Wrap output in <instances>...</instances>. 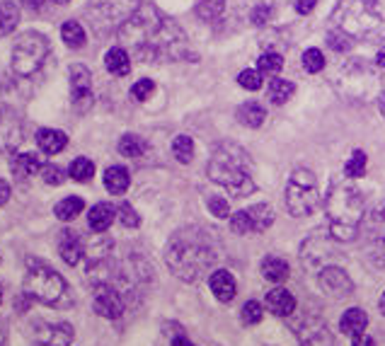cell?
<instances>
[{
	"mask_svg": "<svg viewBox=\"0 0 385 346\" xmlns=\"http://www.w3.org/2000/svg\"><path fill=\"white\" fill-rule=\"evenodd\" d=\"M352 44H354V39L342 30H335V27H332V32L327 34V47L335 49V51H342L344 54V51L352 49Z\"/></svg>",
	"mask_w": 385,
	"mask_h": 346,
	"instance_id": "42",
	"label": "cell"
},
{
	"mask_svg": "<svg viewBox=\"0 0 385 346\" xmlns=\"http://www.w3.org/2000/svg\"><path fill=\"white\" fill-rule=\"evenodd\" d=\"M303 68L308 73H320L325 68V56H322L320 49H308L303 54Z\"/></svg>",
	"mask_w": 385,
	"mask_h": 346,
	"instance_id": "43",
	"label": "cell"
},
{
	"mask_svg": "<svg viewBox=\"0 0 385 346\" xmlns=\"http://www.w3.org/2000/svg\"><path fill=\"white\" fill-rule=\"evenodd\" d=\"M262 317H264V310H262V305H259L257 300H247V303L242 305V310H240L242 325L254 327V325H259V322H262Z\"/></svg>",
	"mask_w": 385,
	"mask_h": 346,
	"instance_id": "39",
	"label": "cell"
},
{
	"mask_svg": "<svg viewBox=\"0 0 385 346\" xmlns=\"http://www.w3.org/2000/svg\"><path fill=\"white\" fill-rule=\"evenodd\" d=\"M22 291L27 298L39 300L44 305H59L66 298L68 286L64 276L39 259H27V274L22 281Z\"/></svg>",
	"mask_w": 385,
	"mask_h": 346,
	"instance_id": "6",
	"label": "cell"
},
{
	"mask_svg": "<svg viewBox=\"0 0 385 346\" xmlns=\"http://www.w3.org/2000/svg\"><path fill=\"white\" fill-rule=\"evenodd\" d=\"M250 20H252V25H257V27L267 25V22L271 20V5H267V3L254 5V10H252Z\"/></svg>",
	"mask_w": 385,
	"mask_h": 346,
	"instance_id": "49",
	"label": "cell"
},
{
	"mask_svg": "<svg viewBox=\"0 0 385 346\" xmlns=\"http://www.w3.org/2000/svg\"><path fill=\"white\" fill-rule=\"evenodd\" d=\"M378 305H381V313L385 315V291H383V296H381V303H378Z\"/></svg>",
	"mask_w": 385,
	"mask_h": 346,
	"instance_id": "58",
	"label": "cell"
},
{
	"mask_svg": "<svg viewBox=\"0 0 385 346\" xmlns=\"http://www.w3.org/2000/svg\"><path fill=\"white\" fill-rule=\"evenodd\" d=\"M59 254L66 264L76 266L78 262L83 259L85 254V245L81 240V235L73 230H61V237H59Z\"/></svg>",
	"mask_w": 385,
	"mask_h": 346,
	"instance_id": "18",
	"label": "cell"
},
{
	"mask_svg": "<svg viewBox=\"0 0 385 346\" xmlns=\"http://www.w3.org/2000/svg\"><path fill=\"white\" fill-rule=\"evenodd\" d=\"M344 174H347L349 179L364 177V174H366V153L364 150H354L352 153L347 167H344Z\"/></svg>",
	"mask_w": 385,
	"mask_h": 346,
	"instance_id": "40",
	"label": "cell"
},
{
	"mask_svg": "<svg viewBox=\"0 0 385 346\" xmlns=\"http://www.w3.org/2000/svg\"><path fill=\"white\" fill-rule=\"evenodd\" d=\"M61 37L71 49H83L85 47V30L81 27V22L68 20L64 27H61Z\"/></svg>",
	"mask_w": 385,
	"mask_h": 346,
	"instance_id": "34",
	"label": "cell"
},
{
	"mask_svg": "<svg viewBox=\"0 0 385 346\" xmlns=\"http://www.w3.org/2000/svg\"><path fill=\"white\" fill-rule=\"evenodd\" d=\"M119 39L141 61H194L177 22L148 3H141V8L119 27Z\"/></svg>",
	"mask_w": 385,
	"mask_h": 346,
	"instance_id": "1",
	"label": "cell"
},
{
	"mask_svg": "<svg viewBox=\"0 0 385 346\" xmlns=\"http://www.w3.org/2000/svg\"><path fill=\"white\" fill-rule=\"evenodd\" d=\"M223 10H225V0H203V3H199V8H196V15H199L201 20L211 22L216 20Z\"/></svg>",
	"mask_w": 385,
	"mask_h": 346,
	"instance_id": "41",
	"label": "cell"
},
{
	"mask_svg": "<svg viewBox=\"0 0 385 346\" xmlns=\"http://www.w3.org/2000/svg\"><path fill=\"white\" fill-rule=\"evenodd\" d=\"M293 93H296L293 83L284 80V78H274V80L269 83V100L274 102V105H284L286 100H291Z\"/></svg>",
	"mask_w": 385,
	"mask_h": 346,
	"instance_id": "35",
	"label": "cell"
},
{
	"mask_svg": "<svg viewBox=\"0 0 385 346\" xmlns=\"http://www.w3.org/2000/svg\"><path fill=\"white\" fill-rule=\"evenodd\" d=\"M20 22V3L15 0H0V37H8Z\"/></svg>",
	"mask_w": 385,
	"mask_h": 346,
	"instance_id": "28",
	"label": "cell"
},
{
	"mask_svg": "<svg viewBox=\"0 0 385 346\" xmlns=\"http://www.w3.org/2000/svg\"><path fill=\"white\" fill-rule=\"evenodd\" d=\"M129 184H131V177H129V169L122 167V165H112L107 167L105 172V186L109 194L114 196H122L124 191L129 189Z\"/></svg>",
	"mask_w": 385,
	"mask_h": 346,
	"instance_id": "24",
	"label": "cell"
},
{
	"mask_svg": "<svg viewBox=\"0 0 385 346\" xmlns=\"http://www.w3.org/2000/svg\"><path fill=\"white\" fill-rule=\"evenodd\" d=\"M68 78H71L73 107L85 112L90 105H93V76H90V71L83 64H76V66H71Z\"/></svg>",
	"mask_w": 385,
	"mask_h": 346,
	"instance_id": "16",
	"label": "cell"
},
{
	"mask_svg": "<svg viewBox=\"0 0 385 346\" xmlns=\"http://www.w3.org/2000/svg\"><path fill=\"white\" fill-rule=\"evenodd\" d=\"M267 119V112L259 102H245V105L237 107V121L247 129H259Z\"/></svg>",
	"mask_w": 385,
	"mask_h": 346,
	"instance_id": "27",
	"label": "cell"
},
{
	"mask_svg": "<svg viewBox=\"0 0 385 346\" xmlns=\"http://www.w3.org/2000/svg\"><path fill=\"white\" fill-rule=\"evenodd\" d=\"M291 330L301 346H335V337H332L330 327L325 320L313 313H298L291 320Z\"/></svg>",
	"mask_w": 385,
	"mask_h": 346,
	"instance_id": "11",
	"label": "cell"
},
{
	"mask_svg": "<svg viewBox=\"0 0 385 346\" xmlns=\"http://www.w3.org/2000/svg\"><path fill=\"white\" fill-rule=\"evenodd\" d=\"M146 148H148L146 141L136 133H126L119 138V153H122L124 157H141L146 153Z\"/></svg>",
	"mask_w": 385,
	"mask_h": 346,
	"instance_id": "33",
	"label": "cell"
},
{
	"mask_svg": "<svg viewBox=\"0 0 385 346\" xmlns=\"http://www.w3.org/2000/svg\"><path fill=\"white\" fill-rule=\"evenodd\" d=\"M230 230H233L235 235H250L252 223H250L247 211H237L235 215H230Z\"/></svg>",
	"mask_w": 385,
	"mask_h": 346,
	"instance_id": "46",
	"label": "cell"
},
{
	"mask_svg": "<svg viewBox=\"0 0 385 346\" xmlns=\"http://www.w3.org/2000/svg\"><path fill=\"white\" fill-rule=\"evenodd\" d=\"M5 344V327H3V322H0V346Z\"/></svg>",
	"mask_w": 385,
	"mask_h": 346,
	"instance_id": "57",
	"label": "cell"
},
{
	"mask_svg": "<svg viewBox=\"0 0 385 346\" xmlns=\"http://www.w3.org/2000/svg\"><path fill=\"white\" fill-rule=\"evenodd\" d=\"M262 276L271 283H281L288 279V262L276 254H269L262 262Z\"/></svg>",
	"mask_w": 385,
	"mask_h": 346,
	"instance_id": "30",
	"label": "cell"
},
{
	"mask_svg": "<svg viewBox=\"0 0 385 346\" xmlns=\"http://www.w3.org/2000/svg\"><path fill=\"white\" fill-rule=\"evenodd\" d=\"M208 286H211L213 296H216L220 303H230V300L235 298V291H237L235 279L225 269L211 271V276H208Z\"/></svg>",
	"mask_w": 385,
	"mask_h": 346,
	"instance_id": "19",
	"label": "cell"
},
{
	"mask_svg": "<svg viewBox=\"0 0 385 346\" xmlns=\"http://www.w3.org/2000/svg\"><path fill=\"white\" fill-rule=\"evenodd\" d=\"M208 177L233 196H250L257 186L252 179V160L237 143H218L208 160Z\"/></svg>",
	"mask_w": 385,
	"mask_h": 346,
	"instance_id": "5",
	"label": "cell"
},
{
	"mask_svg": "<svg viewBox=\"0 0 385 346\" xmlns=\"http://www.w3.org/2000/svg\"><path fill=\"white\" fill-rule=\"evenodd\" d=\"M42 160H39L37 153H20V155H13L10 160V169L17 179H30L37 172H42Z\"/></svg>",
	"mask_w": 385,
	"mask_h": 346,
	"instance_id": "20",
	"label": "cell"
},
{
	"mask_svg": "<svg viewBox=\"0 0 385 346\" xmlns=\"http://www.w3.org/2000/svg\"><path fill=\"white\" fill-rule=\"evenodd\" d=\"M330 22L359 42H381L385 39V0H342Z\"/></svg>",
	"mask_w": 385,
	"mask_h": 346,
	"instance_id": "4",
	"label": "cell"
},
{
	"mask_svg": "<svg viewBox=\"0 0 385 346\" xmlns=\"http://www.w3.org/2000/svg\"><path fill=\"white\" fill-rule=\"evenodd\" d=\"M83 208H85V201L81 196H66L64 201L56 203L54 213H56V218H59V220H73L76 215L83 213Z\"/></svg>",
	"mask_w": 385,
	"mask_h": 346,
	"instance_id": "31",
	"label": "cell"
},
{
	"mask_svg": "<svg viewBox=\"0 0 385 346\" xmlns=\"http://www.w3.org/2000/svg\"><path fill=\"white\" fill-rule=\"evenodd\" d=\"M49 39L39 32H25L17 37V42L13 44L10 51V68L17 76L27 78L34 76L49 59Z\"/></svg>",
	"mask_w": 385,
	"mask_h": 346,
	"instance_id": "7",
	"label": "cell"
},
{
	"mask_svg": "<svg viewBox=\"0 0 385 346\" xmlns=\"http://www.w3.org/2000/svg\"><path fill=\"white\" fill-rule=\"evenodd\" d=\"M318 281H320V288L330 298L342 300V298H347V296H352V293H354V281L349 279L347 271L339 269V266H335V264L325 266V269L318 274Z\"/></svg>",
	"mask_w": 385,
	"mask_h": 346,
	"instance_id": "15",
	"label": "cell"
},
{
	"mask_svg": "<svg viewBox=\"0 0 385 346\" xmlns=\"http://www.w3.org/2000/svg\"><path fill=\"white\" fill-rule=\"evenodd\" d=\"M68 143V136L59 129H39L37 131V145L42 148L47 155H56L66 148Z\"/></svg>",
	"mask_w": 385,
	"mask_h": 346,
	"instance_id": "23",
	"label": "cell"
},
{
	"mask_svg": "<svg viewBox=\"0 0 385 346\" xmlns=\"http://www.w3.org/2000/svg\"><path fill=\"white\" fill-rule=\"evenodd\" d=\"M117 215H119V220H122V225H126V228H138V225H141L138 213H136L131 203H126V201L119 203Z\"/></svg>",
	"mask_w": 385,
	"mask_h": 346,
	"instance_id": "45",
	"label": "cell"
},
{
	"mask_svg": "<svg viewBox=\"0 0 385 346\" xmlns=\"http://www.w3.org/2000/svg\"><path fill=\"white\" fill-rule=\"evenodd\" d=\"M8 198H10V184L5 179H0V206L8 203Z\"/></svg>",
	"mask_w": 385,
	"mask_h": 346,
	"instance_id": "53",
	"label": "cell"
},
{
	"mask_svg": "<svg viewBox=\"0 0 385 346\" xmlns=\"http://www.w3.org/2000/svg\"><path fill=\"white\" fill-rule=\"evenodd\" d=\"M352 346H376V342H373V339L369 337V334H354L352 337Z\"/></svg>",
	"mask_w": 385,
	"mask_h": 346,
	"instance_id": "52",
	"label": "cell"
},
{
	"mask_svg": "<svg viewBox=\"0 0 385 346\" xmlns=\"http://www.w3.org/2000/svg\"><path fill=\"white\" fill-rule=\"evenodd\" d=\"M93 308L100 317H107V320H117V317L124 315V296L119 293V288L112 286L109 281L97 283L95 286V296H93Z\"/></svg>",
	"mask_w": 385,
	"mask_h": 346,
	"instance_id": "13",
	"label": "cell"
},
{
	"mask_svg": "<svg viewBox=\"0 0 385 346\" xmlns=\"http://www.w3.org/2000/svg\"><path fill=\"white\" fill-rule=\"evenodd\" d=\"M114 218H117V208L112 206V203L102 201V203H95V206L90 208L88 225L93 232H105V230H109V225L114 223Z\"/></svg>",
	"mask_w": 385,
	"mask_h": 346,
	"instance_id": "21",
	"label": "cell"
},
{
	"mask_svg": "<svg viewBox=\"0 0 385 346\" xmlns=\"http://www.w3.org/2000/svg\"><path fill=\"white\" fill-rule=\"evenodd\" d=\"M22 141V119L10 105L0 102V153H10Z\"/></svg>",
	"mask_w": 385,
	"mask_h": 346,
	"instance_id": "14",
	"label": "cell"
},
{
	"mask_svg": "<svg viewBox=\"0 0 385 346\" xmlns=\"http://www.w3.org/2000/svg\"><path fill=\"white\" fill-rule=\"evenodd\" d=\"M332 240L335 237L332 235H313L308 237V240L303 242L301 247V262L308 271H320L325 269V266L332 264V259H335V249H332Z\"/></svg>",
	"mask_w": 385,
	"mask_h": 346,
	"instance_id": "12",
	"label": "cell"
},
{
	"mask_svg": "<svg viewBox=\"0 0 385 346\" xmlns=\"http://www.w3.org/2000/svg\"><path fill=\"white\" fill-rule=\"evenodd\" d=\"M105 66L112 76H126L131 71V56L124 47H114L105 54Z\"/></svg>",
	"mask_w": 385,
	"mask_h": 346,
	"instance_id": "26",
	"label": "cell"
},
{
	"mask_svg": "<svg viewBox=\"0 0 385 346\" xmlns=\"http://www.w3.org/2000/svg\"><path fill=\"white\" fill-rule=\"evenodd\" d=\"M318 5V0H296V13L298 15H310Z\"/></svg>",
	"mask_w": 385,
	"mask_h": 346,
	"instance_id": "51",
	"label": "cell"
},
{
	"mask_svg": "<svg viewBox=\"0 0 385 346\" xmlns=\"http://www.w3.org/2000/svg\"><path fill=\"white\" fill-rule=\"evenodd\" d=\"M366 327H369V315H366L361 308H349L347 313L342 315V320H339V330L344 334H349V337L366 332Z\"/></svg>",
	"mask_w": 385,
	"mask_h": 346,
	"instance_id": "25",
	"label": "cell"
},
{
	"mask_svg": "<svg viewBox=\"0 0 385 346\" xmlns=\"http://www.w3.org/2000/svg\"><path fill=\"white\" fill-rule=\"evenodd\" d=\"M172 153L179 162L186 165V162H191V157H194V141H191L189 136H177V138L172 141Z\"/></svg>",
	"mask_w": 385,
	"mask_h": 346,
	"instance_id": "37",
	"label": "cell"
},
{
	"mask_svg": "<svg viewBox=\"0 0 385 346\" xmlns=\"http://www.w3.org/2000/svg\"><path fill=\"white\" fill-rule=\"evenodd\" d=\"M208 211H211L216 218H228L230 215V206L223 196H211L208 198Z\"/></svg>",
	"mask_w": 385,
	"mask_h": 346,
	"instance_id": "48",
	"label": "cell"
},
{
	"mask_svg": "<svg viewBox=\"0 0 385 346\" xmlns=\"http://www.w3.org/2000/svg\"><path fill=\"white\" fill-rule=\"evenodd\" d=\"M15 3H22V5H27V8H32V10H39L44 5V0H15Z\"/></svg>",
	"mask_w": 385,
	"mask_h": 346,
	"instance_id": "54",
	"label": "cell"
},
{
	"mask_svg": "<svg viewBox=\"0 0 385 346\" xmlns=\"http://www.w3.org/2000/svg\"><path fill=\"white\" fill-rule=\"evenodd\" d=\"M378 109H381V114L385 117V90L381 93V97H378Z\"/></svg>",
	"mask_w": 385,
	"mask_h": 346,
	"instance_id": "56",
	"label": "cell"
},
{
	"mask_svg": "<svg viewBox=\"0 0 385 346\" xmlns=\"http://www.w3.org/2000/svg\"><path fill=\"white\" fill-rule=\"evenodd\" d=\"M34 342L42 346H71L73 344V325L68 322H37L34 325Z\"/></svg>",
	"mask_w": 385,
	"mask_h": 346,
	"instance_id": "17",
	"label": "cell"
},
{
	"mask_svg": "<svg viewBox=\"0 0 385 346\" xmlns=\"http://www.w3.org/2000/svg\"><path fill=\"white\" fill-rule=\"evenodd\" d=\"M376 64L381 66V68H385V49L378 51V56H376Z\"/></svg>",
	"mask_w": 385,
	"mask_h": 346,
	"instance_id": "55",
	"label": "cell"
},
{
	"mask_svg": "<svg viewBox=\"0 0 385 346\" xmlns=\"http://www.w3.org/2000/svg\"><path fill=\"white\" fill-rule=\"evenodd\" d=\"M162 332H165L170 346H194L191 344V339L186 337L184 327L177 325V322H165V327H162Z\"/></svg>",
	"mask_w": 385,
	"mask_h": 346,
	"instance_id": "38",
	"label": "cell"
},
{
	"mask_svg": "<svg viewBox=\"0 0 385 346\" xmlns=\"http://www.w3.org/2000/svg\"><path fill=\"white\" fill-rule=\"evenodd\" d=\"M51 3H59V5H66V3H71V0H51Z\"/></svg>",
	"mask_w": 385,
	"mask_h": 346,
	"instance_id": "59",
	"label": "cell"
},
{
	"mask_svg": "<svg viewBox=\"0 0 385 346\" xmlns=\"http://www.w3.org/2000/svg\"><path fill=\"white\" fill-rule=\"evenodd\" d=\"M42 177H44L47 184L59 186V184H64V181H66V169L59 167V165H44L42 167Z\"/></svg>",
	"mask_w": 385,
	"mask_h": 346,
	"instance_id": "47",
	"label": "cell"
},
{
	"mask_svg": "<svg viewBox=\"0 0 385 346\" xmlns=\"http://www.w3.org/2000/svg\"><path fill=\"white\" fill-rule=\"evenodd\" d=\"M218 257V245L211 237V232L196 228V225L177 230L165 247L167 269L186 283L201 281L206 274L211 276Z\"/></svg>",
	"mask_w": 385,
	"mask_h": 346,
	"instance_id": "2",
	"label": "cell"
},
{
	"mask_svg": "<svg viewBox=\"0 0 385 346\" xmlns=\"http://www.w3.org/2000/svg\"><path fill=\"white\" fill-rule=\"evenodd\" d=\"M359 235L361 240H364V249L371 262L385 269V201L376 203V206L364 215Z\"/></svg>",
	"mask_w": 385,
	"mask_h": 346,
	"instance_id": "10",
	"label": "cell"
},
{
	"mask_svg": "<svg viewBox=\"0 0 385 346\" xmlns=\"http://www.w3.org/2000/svg\"><path fill=\"white\" fill-rule=\"evenodd\" d=\"M267 308L279 317H291L296 313V298L286 288H274L267 293Z\"/></svg>",
	"mask_w": 385,
	"mask_h": 346,
	"instance_id": "22",
	"label": "cell"
},
{
	"mask_svg": "<svg viewBox=\"0 0 385 346\" xmlns=\"http://www.w3.org/2000/svg\"><path fill=\"white\" fill-rule=\"evenodd\" d=\"M281 68H284V59H281L279 51H267V54H262L257 61V71L262 73V76H269V78L279 76Z\"/></svg>",
	"mask_w": 385,
	"mask_h": 346,
	"instance_id": "32",
	"label": "cell"
},
{
	"mask_svg": "<svg viewBox=\"0 0 385 346\" xmlns=\"http://www.w3.org/2000/svg\"><path fill=\"white\" fill-rule=\"evenodd\" d=\"M247 215H250V223H252V232H267L274 223V211L267 203H254V206L245 208Z\"/></svg>",
	"mask_w": 385,
	"mask_h": 346,
	"instance_id": "29",
	"label": "cell"
},
{
	"mask_svg": "<svg viewBox=\"0 0 385 346\" xmlns=\"http://www.w3.org/2000/svg\"><path fill=\"white\" fill-rule=\"evenodd\" d=\"M262 73L259 71H254V68H245V71H240V76H237V83L242 85L245 90H259L262 88Z\"/></svg>",
	"mask_w": 385,
	"mask_h": 346,
	"instance_id": "44",
	"label": "cell"
},
{
	"mask_svg": "<svg viewBox=\"0 0 385 346\" xmlns=\"http://www.w3.org/2000/svg\"><path fill=\"white\" fill-rule=\"evenodd\" d=\"M68 174H71L76 181H90L95 177V165L93 160H88V157H76V160L71 162V169H68Z\"/></svg>",
	"mask_w": 385,
	"mask_h": 346,
	"instance_id": "36",
	"label": "cell"
},
{
	"mask_svg": "<svg viewBox=\"0 0 385 346\" xmlns=\"http://www.w3.org/2000/svg\"><path fill=\"white\" fill-rule=\"evenodd\" d=\"M318 206V189H315V174L310 169H293L286 186V208L291 215H310Z\"/></svg>",
	"mask_w": 385,
	"mask_h": 346,
	"instance_id": "9",
	"label": "cell"
},
{
	"mask_svg": "<svg viewBox=\"0 0 385 346\" xmlns=\"http://www.w3.org/2000/svg\"><path fill=\"white\" fill-rule=\"evenodd\" d=\"M327 230L339 242H349L359 235L361 223L366 215L364 191L344 174V179L330 181V189L325 196Z\"/></svg>",
	"mask_w": 385,
	"mask_h": 346,
	"instance_id": "3",
	"label": "cell"
},
{
	"mask_svg": "<svg viewBox=\"0 0 385 346\" xmlns=\"http://www.w3.org/2000/svg\"><path fill=\"white\" fill-rule=\"evenodd\" d=\"M0 303H3V286H0Z\"/></svg>",
	"mask_w": 385,
	"mask_h": 346,
	"instance_id": "60",
	"label": "cell"
},
{
	"mask_svg": "<svg viewBox=\"0 0 385 346\" xmlns=\"http://www.w3.org/2000/svg\"><path fill=\"white\" fill-rule=\"evenodd\" d=\"M138 8H141L138 0H90L88 17L97 34H107L112 30L119 32V27Z\"/></svg>",
	"mask_w": 385,
	"mask_h": 346,
	"instance_id": "8",
	"label": "cell"
},
{
	"mask_svg": "<svg viewBox=\"0 0 385 346\" xmlns=\"http://www.w3.org/2000/svg\"><path fill=\"white\" fill-rule=\"evenodd\" d=\"M155 90V85H153V80H148V78H143V80H138L131 88V95L138 102H143V100H148L150 97V93Z\"/></svg>",
	"mask_w": 385,
	"mask_h": 346,
	"instance_id": "50",
	"label": "cell"
}]
</instances>
